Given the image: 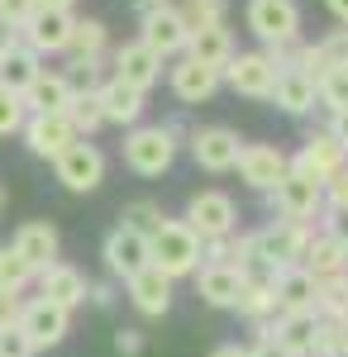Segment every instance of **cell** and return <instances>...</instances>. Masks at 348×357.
<instances>
[{"label":"cell","instance_id":"6da1fadb","mask_svg":"<svg viewBox=\"0 0 348 357\" xmlns=\"http://www.w3.org/2000/svg\"><path fill=\"white\" fill-rule=\"evenodd\" d=\"M201 262H205L201 238H196L182 220H162V229L148 238V267H158L167 281L196 276V272H201Z\"/></svg>","mask_w":348,"mask_h":357},{"label":"cell","instance_id":"7a4b0ae2","mask_svg":"<svg viewBox=\"0 0 348 357\" xmlns=\"http://www.w3.org/2000/svg\"><path fill=\"white\" fill-rule=\"evenodd\" d=\"M315 238V224H296V220H268L258 234H253V248H258V267L263 272H282V267H300L305 248Z\"/></svg>","mask_w":348,"mask_h":357},{"label":"cell","instance_id":"3957f363","mask_svg":"<svg viewBox=\"0 0 348 357\" xmlns=\"http://www.w3.org/2000/svg\"><path fill=\"white\" fill-rule=\"evenodd\" d=\"M177 162V138L167 124H134L124 134V167L134 176H162Z\"/></svg>","mask_w":348,"mask_h":357},{"label":"cell","instance_id":"277c9868","mask_svg":"<svg viewBox=\"0 0 348 357\" xmlns=\"http://www.w3.org/2000/svg\"><path fill=\"white\" fill-rule=\"evenodd\" d=\"M243 20H248V33L263 48L300 43V5L296 0H248L243 5Z\"/></svg>","mask_w":348,"mask_h":357},{"label":"cell","instance_id":"5b68a950","mask_svg":"<svg viewBox=\"0 0 348 357\" xmlns=\"http://www.w3.org/2000/svg\"><path fill=\"white\" fill-rule=\"evenodd\" d=\"M182 224H187L201 243L229 238V234H239V205H234V195H224V191H196L187 200Z\"/></svg>","mask_w":348,"mask_h":357},{"label":"cell","instance_id":"8992f818","mask_svg":"<svg viewBox=\"0 0 348 357\" xmlns=\"http://www.w3.org/2000/svg\"><path fill=\"white\" fill-rule=\"evenodd\" d=\"M268 205H272V215H277V220L315 224L324 215V186H320V181H310V176L287 172V176L268 191Z\"/></svg>","mask_w":348,"mask_h":357},{"label":"cell","instance_id":"52a82bcc","mask_svg":"<svg viewBox=\"0 0 348 357\" xmlns=\"http://www.w3.org/2000/svg\"><path fill=\"white\" fill-rule=\"evenodd\" d=\"M187 38H191V24L182 20L177 5H153V10H143V20H138V43H143L148 53H158L162 62H167V57H182L187 53Z\"/></svg>","mask_w":348,"mask_h":357},{"label":"cell","instance_id":"ba28073f","mask_svg":"<svg viewBox=\"0 0 348 357\" xmlns=\"http://www.w3.org/2000/svg\"><path fill=\"white\" fill-rule=\"evenodd\" d=\"M219 77H224V86H229L234 96H248V100H272L282 67H277L268 53H234V57H229V67H224Z\"/></svg>","mask_w":348,"mask_h":357},{"label":"cell","instance_id":"9c48e42d","mask_svg":"<svg viewBox=\"0 0 348 357\" xmlns=\"http://www.w3.org/2000/svg\"><path fill=\"white\" fill-rule=\"evenodd\" d=\"M53 172L72 195H86V191H96V186L106 181V153H101L91 138H77V143L53 162Z\"/></svg>","mask_w":348,"mask_h":357},{"label":"cell","instance_id":"30bf717a","mask_svg":"<svg viewBox=\"0 0 348 357\" xmlns=\"http://www.w3.org/2000/svg\"><path fill=\"white\" fill-rule=\"evenodd\" d=\"M20 329H24V338L38 353H43V348H57V343L72 333V310L34 296V301H24V310H20Z\"/></svg>","mask_w":348,"mask_h":357},{"label":"cell","instance_id":"8fae6325","mask_svg":"<svg viewBox=\"0 0 348 357\" xmlns=\"http://www.w3.org/2000/svg\"><path fill=\"white\" fill-rule=\"evenodd\" d=\"M348 167V153L334 143V134L329 129H310L305 134V143H300V153L291 158V172L296 176H310V181H329L334 172H344Z\"/></svg>","mask_w":348,"mask_h":357},{"label":"cell","instance_id":"7c38bea8","mask_svg":"<svg viewBox=\"0 0 348 357\" xmlns=\"http://www.w3.org/2000/svg\"><path fill=\"white\" fill-rule=\"evenodd\" d=\"M243 186H253V191L268 195L287 172H291V158L282 153V148H272V143H243L239 148V162H234Z\"/></svg>","mask_w":348,"mask_h":357},{"label":"cell","instance_id":"4fadbf2b","mask_svg":"<svg viewBox=\"0 0 348 357\" xmlns=\"http://www.w3.org/2000/svg\"><path fill=\"white\" fill-rule=\"evenodd\" d=\"M187 143H191V158H196V167H201V172H234L239 148H243V138L234 134V129H224V124L191 129Z\"/></svg>","mask_w":348,"mask_h":357},{"label":"cell","instance_id":"5bb4252c","mask_svg":"<svg viewBox=\"0 0 348 357\" xmlns=\"http://www.w3.org/2000/svg\"><path fill=\"white\" fill-rule=\"evenodd\" d=\"M72 29H77V15H72V10H38V15L20 29V43H24L29 53H38V57L67 53Z\"/></svg>","mask_w":348,"mask_h":357},{"label":"cell","instance_id":"9a60e30c","mask_svg":"<svg viewBox=\"0 0 348 357\" xmlns=\"http://www.w3.org/2000/svg\"><path fill=\"white\" fill-rule=\"evenodd\" d=\"M272 296H277V314H320V281L305 267L272 272Z\"/></svg>","mask_w":348,"mask_h":357},{"label":"cell","instance_id":"2e32d148","mask_svg":"<svg viewBox=\"0 0 348 357\" xmlns=\"http://www.w3.org/2000/svg\"><path fill=\"white\" fill-rule=\"evenodd\" d=\"M20 134H24V148L34 153V158H43V162H57V158L77 143L67 114H29Z\"/></svg>","mask_w":348,"mask_h":357},{"label":"cell","instance_id":"e0dca14e","mask_svg":"<svg viewBox=\"0 0 348 357\" xmlns=\"http://www.w3.org/2000/svg\"><path fill=\"white\" fill-rule=\"evenodd\" d=\"M101 257H106L110 276H119V281H129L134 272L148 267V238L134 234V229H124V224H115L106 234V243H101Z\"/></svg>","mask_w":348,"mask_h":357},{"label":"cell","instance_id":"ac0fdd59","mask_svg":"<svg viewBox=\"0 0 348 357\" xmlns=\"http://www.w3.org/2000/svg\"><path fill=\"white\" fill-rule=\"evenodd\" d=\"M243 281L248 276L234 267V262H201L196 272V296L210 305V310H234L243 296Z\"/></svg>","mask_w":348,"mask_h":357},{"label":"cell","instance_id":"d6986e66","mask_svg":"<svg viewBox=\"0 0 348 357\" xmlns=\"http://www.w3.org/2000/svg\"><path fill=\"white\" fill-rule=\"evenodd\" d=\"M110 67H115L110 77H119L124 86H134V91H143V96L162 82V57L148 53L138 38H134V43H124V48H115V53H110Z\"/></svg>","mask_w":348,"mask_h":357},{"label":"cell","instance_id":"ffe728a7","mask_svg":"<svg viewBox=\"0 0 348 357\" xmlns=\"http://www.w3.org/2000/svg\"><path fill=\"white\" fill-rule=\"evenodd\" d=\"M167 86H172V96H177L182 105H201V100H210L215 91L224 86V77H219L215 67H201V62H191V57L182 53L167 67Z\"/></svg>","mask_w":348,"mask_h":357},{"label":"cell","instance_id":"44dd1931","mask_svg":"<svg viewBox=\"0 0 348 357\" xmlns=\"http://www.w3.org/2000/svg\"><path fill=\"white\" fill-rule=\"evenodd\" d=\"M72 96H77L72 77H67V72H48V67H43V72L34 77V86H29L20 100H24L29 114H67Z\"/></svg>","mask_w":348,"mask_h":357},{"label":"cell","instance_id":"7402d4cb","mask_svg":"<svg viewBox=\"0 0 348 357\" xmlns=\"http://www.w3.org/2000/svg\"><path fill=\"white\" fill-rule=\"evenodd\" d=\"M10 248L24 257L34 272H43V267H53L57 262V248H62V238H57V229L48 220H29L15 229V238H10Z\"/></svg>","mask_w":348,"mask_h":357},{"label":"cell","instance_id":"603a6c76","mask_svg":"<svg viewBox=\"0 0 348 357\" xmlns=\"http://www.w3.org/2000/svg\"><path fill=\"white\" fill-rule=\"evenodd\" d=\"M96 96H101L106 124H119V129H134L138 119H143V105H148V96L134 91V86H124L119 77H106V82L96 86Z\"/></svg>","mask_w":348,"mask_h":357},{"label":"cell","instance_id":"cb8c5ba5","mask_svg":"<svg viewBox=\"0 0 348 357\" xmlns=\"http://www.w3.org/2000/svg\"><path fill=\"white\" fill-rule=\"evenodd\" d=\"M124 291H129V305H134L143 319H162L167 310H172V281L158 272V267H143L124 281Z\"/></svg>","mask_w":348,"mask_h":357},{"label":"cell","instance_id":"d4e9b609","mask_svg":"<svg viewBox=\"0 0 348 357\" xmlns=\"http://www.w3.org/2000/svg\"><path fill=\"white\" fill-rule=\"evenodd\" d=\"M86 272L81 267H72V262H53V267H43L38 272V296L43 301L62 305V310H77V305H86Z\"/></svg>","mask_w":348,"mask_h":357},{"label":"cell","instance_id":"484cf974","mask_svg":"<svg viewBox=\"0 0 348 357\" xmlns=\"http://www.w3.org/2000/svg\"><path fill=\"white\" fill-rule=\"evenodd\" d=\"M187 57H191V62H201V67H215V72H224V67H229V57H234V33H229V24L191 29Z\"/></svg>","mask_w":348,"mask_h":357},{"label":"cell","instance_id":"4316f807","mask_svg":"<svg viewBox=\"0 0 348 357\" xmlns=\"http://www.w3.org/2000/svg\"><path fill=\"white\" fill-rule=\"evenodd\" d=\"M300 267L315 276V281H329V276L348 272V243L334 238V234H324V229H315V238H310V248H305Z\"/></svg>","mask_w":348,"mask_h":357},{"label":"cell","instance_id":"83f0119b","mask_svg":"<svg viewBox=\"0 0 348 357\" xmlns=\"http://www.w3.org/2000/svg\"><path fill=\"white\" fill-rule=\"evenodd\" d=\"M272 100H277V110L291 114V119H300V114L315 110V100H320V91H315V82L305 77V72H296V67H287L282 77H277V91H272Z\"/></svg>","mask_w":348,"mask_h":357},{"label":"cell","instance_id":"f1b7e54d","mask_svg":"<svg viewBox=\"0 0 348 357\" xmlns=\"http://www.w3.org/2000/svg\"><path fill=\"white\" fill-rule=\"evenodd\" d=\"M239 310L243 319L253 324V329H268L272 319H277V296H272V276H248L243 281V296H239Z\"/></svg>","mask_w":348,"mask_h":357},{"label":"cell","instance_id":"f546056e","mask_svg":"<svg viewBox=\"0 0 348 357\" xmlns=\"http://www.w3.org/2000/svg\"><path fill=\"white\" fill-rule=\"evenodd\" d=\"M38 72H43V57L29 53L24 43H15L10 53L0 57V86H5V91H15V96H24Z\"/></svg>","mask_w":348,"mask_h":357},{"label":"cell","instance_id":"4dcf8cb0","mask_svg":"<svg viewBox=\"0 0 348 357\" xmlns=\"http://www.w3.org/2000/svg\"><path fill=\"white\" fill-rule=\"evenodd\" d=\"M106 43H110L106 20H77L67 53H72V62H96V57H106Z\"/></svg>","mask_w":348,"mask_h":357},{"label":"cell","instance_id":"1f68e13d","mask_svg":"<svg viewBox=\"0 0 348 357\" xmlns=\"http://www.w3.org/2000/svg\"><path fill=\"white\" fill-rule=\"evenodd\" d=\"M67 124H72V134H77V138H91L101 124H106V114H101V96L86 91V86H77V96H72V105H67Z\"/></svg>","mask_w":348,"mask_h":357},{"label":"cell","instance_id":"d6a6232c","mask_svg":"<svg viewBox=\"0 0 348 357\" xmlns=\"http://www.w3.org/2000/svg\"><path fill=\"white\" fill-rule=\"evenodd\" d=\"M34 281H38V272H34L10 243H0V291H15V296H20V291H29Z\"/></svg>","mask_w":348,"mask_h":357},{"label":"cell","instance_id":"836d02e7","mask_svg":"<svg viewBox=\"0 0 348 357\" xmlns=\"http://www.w3.org/2000/svg\"><path fill=\"white\" fill-rule=\"evenodd\" d=\"M320 319H329V324L348 319V272L320 281Z\"/></svg>","mask_w":348,"mask_h":357},{"label":"cell","instance_id":"e575fe53","mask_svg":"<svg viewBox=\"0 0 348 357\" xmlns=\"http://www.w3.org/2000/svg\"><path fill=\"white\" fill-rule=\"evenodd\" d=\"M162 220H167V215H162L158 200H129L119 224H124V229H134V234H143V238H153V234L162 229Z\"/></svg>","mask_w":348,"mask_h":357},{"label":"cell","instance_id":"d590c367","mask_svg":"<svg viewBox=\"0 0 348 357\" xmlns=\"http://www.w3.org/2000/svg\"><path fill=\"white\" fill-rule=\"evenodd\" d=\"M177 10H182V20L191 29H210V24H224L229 20V0H182Z\"/></svg>","mask_w":348,"mask_h":357},{"label":"cell","instance_id":"8d00e7d4","mask_svg":"<svg viewBox=\"0 0 348 357\" xmlns=\"http://www.w3.org/2000/svg\"><path fill=\"white\" fill-rule=\"evenodd\" d=\"M320 62H324V72H348V29L339 24V29H329L320 43Z\"/></svg>","mask_w":348,"mask_h":357},{"label":"cell","instance_id":"74e56055","mask_svg":"<svg viewBox=\"0 0 348 357\" xmlns=\"http://www.w3.org/2000/svg\"><path fill=\"white\" fill-rule=\"evenodd\" d=\"M315 91H320V105H324V114L348 110V72H324L320 82H315Z\"/></svg>","mask_w":348,"mask_h":357},{"label":"cell","instance_id":"f35d334b","mask_svg":"<svg viewBox=\"0 0 348 357\" xmlns=\"http://www.w3.org/2000/svg\"><path fill=\"white\" fill-rule=\"evenodd\" d=\"M24 119H29L24 100H20L15 91H5V86H0V138L20 134V129H24Z\"/></svg>","mask_w":348,"mask_h":357},{"label":"cell","instance_id":"ab89813d","mask_svg":"<svg viewBox=\"0 0 348 357\" xmlns=\"http://www.w3.org/2000/svg\"><path fill=\"white\" fill-rule=\"evenodd\" d=\"M320 357H348V319L339 324H320Z\"/></svg>","mask_w":348,"mask_h":357},{"label":"cell","instance_id":"60d3db41","mask_svg":"<svg viewBox=\"0 0 348 357\" xmlns=\"http://www.w3.org/2000/svg\"><path fill=\"white\" fill-rule=\"evenodd\" d=\"M34 15H38V5H34V0H0V24L15 29V33H20Z\"/></svg>","mask_w":348,"mask_h":357},{"label":"cell","instance_id":"b9f144b4","mask_svg":"<svg viewBox=\"0 0 348 357\" xmlns=\"http://www.w3.org/2000/svg\"><path fill=\"white\" fill-rule=\"evenodd\" d=\"M0 357H38V348L24 338V329H0Z\"/></svg>","mask_w":348,"mask_h":357},{"label":"cell","instance_id":"7bdbcfd3","mask_svg":"<svg viewBox=\"0 0 348 357\" xmlns=\"http://www.w3.org/2000/svg\"><path fill=\"white\" fill-rule=\"evenodd\" d=\"M324 210H348V167L324 181Z\"/></svg>","mask_w":348,"mask_h":357},{"label":"cell","instance_id":"ee69618b","mask_svg":"<svg viewBox=\"0 0 348 357\" xmlns=\"http://www.w3.org/2000/svg\"><path fill=\"white\" fill-rule=\"evenodd\" d=\"M143 348H148V338H143V329H134V324L115 329V353H119V357H138Z\"/></svg>","mask_w":348,"mask_h":357},{"label":"cell","instance_id":"f6af8a7d","mask_svg":"<svg viewBox=\"0 0 348 357\" xmlns=\"http://www.w3.org/2000/svg\"><path fill=\"white\" fill-rule=\"evenodd\" d=\"M20 310H24V301L15 291H0V329H15L20 324Z\"/></svg>","mask_w":348,"mask_h":357},{"label":"cell","instance_id":"bcb514c9","mask_svg":"<svg viewBox=\"0 0 348 357\" xmlns=\"http://www.w3.org/2000/svg\"><path fill=\"white\" fill-rule=\"evenodd\" d=\"M320 229H324V234H334V238H344V243H348V210H324V215H320Z\"/></svg>","mask_w":348,"mask_h":357},{"label":"cell","instance_id":"7dc6e473","mask_svg":"<svg viewBox=\"0 0 348 357\" xmlns=\"http://www.w3.org/2000/svg\"><path fill=\"white\" fill-rule=\"evenodd\" d=\"M86 301L96 305V310H110V305H115V286H110V281H91V286H86Z\"/></svg>","mask_w":348,"mask_h":357},{"label":"cell","instance_id":"c3c4849f","mask_svg":"<svg viewBox=\"0 0 348 357\" xmlns=\"http://www.w3.org/2000/svg\"><path fill=\"white\" fill-rule=\"evenodd\" d=\"M248 357H291V353H287L277 338H253V343H248Z\"/></svg>","mask_w":348,"mask_h":357},{"label":"cell","instance_id":"681fc988","mask_svg":"<svg viewBox=\"0 0 348 357\" xmlns=\"http://www.w3.org/2000/svg\"><path fill=\"white\" fill-rule=\"evenodd\" d=\"M324 129H329V134H334V143H339V148L348 153V110H334V114H329V124H324Z\"/></svg>","mask_w":348,"mask_h":357},{"label":"cell","instance_id":"f907efd6","mask_svg":"<svg viewBox=\"0 0 348 357\" xmlns=\"http://www.w3.org/2000/svg\"><path fill=\"white\" fill-rule=\"evenodd\" d=\"M210 357H248V348L243 343H219V348H210Z\"/></svg>","mask_w":348,"mask_h":357},{"label":"cell","instance_id":"816d5d0a","mask_svg":"<svg viewBox=\"0 0 348 357\" xmlns=\"http://www.w3.org/2000/svg\"><path fill=\"white\" fill-rule=\"evenodd\" d=\"M324 5H329V15H334V20L348 29V0H324Z\"/></svg>","mask_w":348,"mask_h":357},{"label":"cell","instance_id":"f5cc1de1","mask_svg":"<svg viewBox=\"0 0 348 357\" xmlns=\"http://www.w3.org/2000/svg\"><path fill=\"white\" fill-rule=\"evenodd\" d=\"M15 43H20V33H15V29H5V24H0V57L10 53V48H15Z\"/></svg>","mask_w":348,"mask_h":357},{"label":"cell","instance_id":"db71d44e","mask_svg":"<svg viewBox=\"0 0 348 357\" xmlns=\"http://www.w3.org/2000/svg\"><path fill=\"white\" fill-rule=\"evenodd\" d=\"M34 5H38V10H72L77 0H34Z\"/></svg>","mask_w":348,"mask_h":357},{"label":"cell","instance_id":"11a10c76","mask_svg":"<svg viewBox=\"0 0 348 357\" xmlns=\"http://www.w3.org/2000/svg\"><path fill=\"white\" fill-rule=\"evenodd\" d=\"M138 5H143V10H153V5H172V0H138Z\"/></svg>","mask_w":348,"mask_h":357},{"label":"cell","instance_id":"9f6ffc18","mask_svg":"<svg viewBox=\"0 0 348 357\" xmlns=\"http://www.w3.org/2000/svg\"><path fill=\"white\" fill-rule=\"evenodd\" d=\"M0 210H5V186H0Z\"/></svg>","mask_w":348,"mask_h":357},{"label":"cell","instance_id":"6f0895ef","mask_svg":"<svg viewBox=\"0 0 348 357\" xmlns=\"http://www.w3.org/2000/svg\"><path fill=\"white\" fill-rule=\"evenodd\" d=\"M315 357H320V353H315Z\"/></svg>","mask_w":348,"mask_h":357}]
</instances>
